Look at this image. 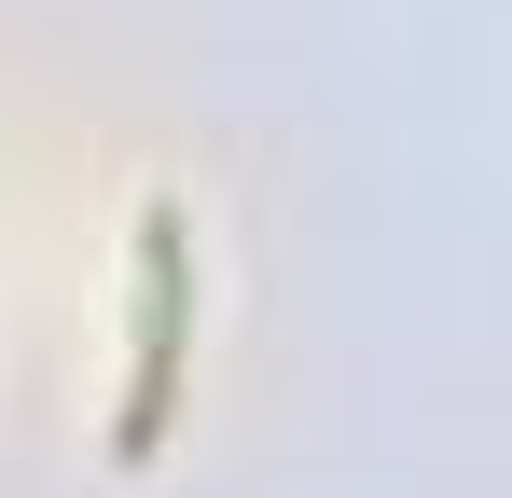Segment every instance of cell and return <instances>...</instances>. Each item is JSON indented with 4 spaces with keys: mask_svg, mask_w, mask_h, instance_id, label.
Instances as JSON below:
<instances>
[{
    "mask_svg": "<svg viewBox=\"0 0 512 498\" xmlns=\"http://www.w3.org/2000/svg\"><path fill=\"white\" fill-rule=\"evenodd\" d=\"M180 332H194V222L167 194L139 208V374H125V415H111V457L139 471L180 415Z\"/></svg>",
    "mask_w": 512,
    "mask_h": 498,
    "instance_id": "6da1fadb",
    "label": "cell"
}]
</instances>
